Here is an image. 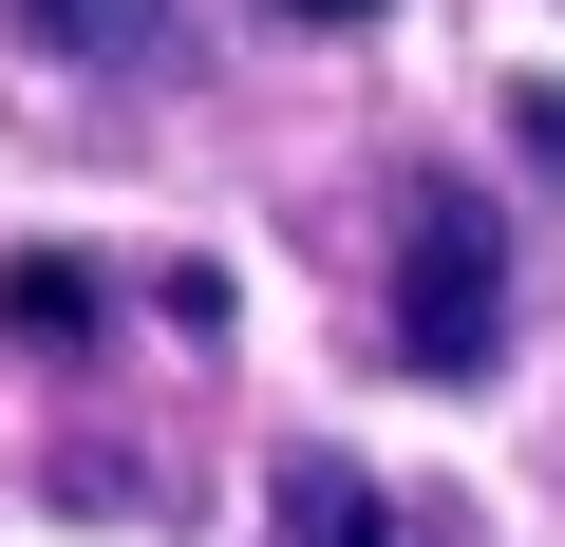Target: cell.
<instances>
[{"label":"cell","instance_id":"obj_5","mask_svg":"<svg viewBox=\"0 0 565 547\" xmlns=\"http://www.w3.org/2000/svg\"><path fill=\"white\" fill-rule=\"evenodd\" d=\"M264 20H302V39H359V20H377V0H264Z\"/></svg>","mask_w":565,"mask_h":547},{"label":"cell","instance_id":"obj_2","mask_svg":"<svg viewBox=\"0 0 565 547\" xmlns=\"http://www.w3.org/2000/svg\"><path fill=\"white\" fill-rule=\"evenodd\" d=\"M39 57H76V76H170L189 57V0H0Z\"/></svg>","mask_w":565,"mask_h":547},{"label":"cell","instance_id":"obj_4","mask_svg":"<svg viewBox=\"0 0 565 547\" xmlns=\"http://www.w3.org/2000/svg\"><path fill=\"white\" fill-rule=\"evenodd\" d=\"M95 322H114V284H95L76 245H20V264H0V340H39V359H76Z\"/></svg>","mask_w":565,"mask_h":547},{"label":"cell","instance_id":"obj_1","mask_svg":"<svg viewBox=\"0 0 565 547\" xmlns=\"http://www.w3.org/2000/svg\"><path fill=\"white\" fill-rule=\"evenodd\" d=\"M509 359V227L490 189L415 170L396 189V378H490Z\"/></svg>","mask_w":565,"mask_h":547},{"label":"cell","instance_id":"obj_3","mask_svg":"<svg viewBox=\"0 0 565 547\" xmlns=\"http://www.w3.org/2000/svg\"><path fill=\"white\" fill-rule=\"evenodd\" d=\"M264 547H415V528H396V491H377V472H340V453H282V491H264Z\"/></svg>","mask_w":565,"mask_h":547}]
</instances>
